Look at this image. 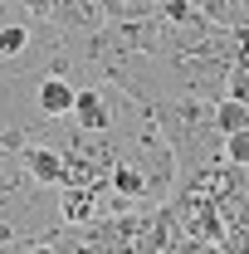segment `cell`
<instances>
[{
    "mask_svg": "<svg viewBox=\"0 0 249 254\" xmlns=\"http://www.w3.org/2000/svg\"><path fill=\"white\" fill-rule=\"evenodd\" d=\"M73 123L78 132H93V137H108L113 132V103L98 83H83L78 88V108H73Z\"/></svg>",
    "mask_w": 249,
    "mask_h": 254,
    "instance_id": "7a4b0ae2",
    "label": "cell"
},
{
    "mask_svg": "<svg viewBox=\"0 0 249 254\" xmlns=\"http://www.w3.org/2000/svg\"><path fill=\"white\" fill-rule=\"evenodd\" d=\"M171 254H220V245L195 240V235H190V240H176V245H171Z\"/></svg>",
    "mask_w": 249,
    "mask_h": 254,
    "instance_id": "8992f818",
    "label": "cell"
},
{
    "mask_svg": "<svg viewBox=\"0 0 249 254\" xmlns=\"http://www.w3.org/2000/svg\"><path fill=\"white\" fill-rule=\"evenodd\" d=\"M103 186H59V220L63 225H88L98 215Z\"/></svg>",
    "mask_w": 249,
    "mask_h": 254,
    "instance_id": "3957f363",
    "label": "cell"
},
{
    "mask_svg": "<svg viewBox=\"0 0 249 254\" xmlns=\"http://www.w3.org/2000/svg\"><path fill=\"white\" fill-rule=\"evenodd\" d=\"M25 166H30V176H34V186H44V190H59L63 181H68V152L63 147H54V142H25Z\"/></svg>",
    "mask_w": 249,
    "mask_h": 254,
    "instance_id": "6da1fadb",
    "label": "cell"
},
{
    "mask_svg": "<svg viewBox=\"0 0 249 254\" xmlns=\"http://www.w3.org/2000/svg\"><path fill=\"white\" fill-rule=\"evenodd\" d=\"M225 166H240V171H249V127H240V132H225Z\"/></svg>",
    "mask_w": 249,
    "mask_h": 254,
    "instance_id": "5b68a950",
    "label": "cell"
},
{
    "mask_svg": "<svg viewBox=\"0 0 249 254\" xmlns=\"http://www.w3.org/2000/svg\"><path fill=\"white\" fill-rule=\"evenodd\" d=\"M215 127L220 132H240V127H249V103L245 98H215Z\"/></svg>",
    "mask_w": 249,
    "mask_h": 254,
    "instance_id": "277c9868",
    "label": "cell"
}]
</instances>
